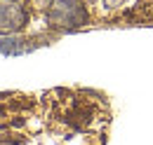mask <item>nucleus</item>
I'll use <instances>...</instances> for the list:
<instances>
[{"mask_svg": "<svg viewBox=\"0 0 153 145\" xmlns=\"http://www.w3.org/2000/svg\"><path fill=\"white\" fill-rule=\"evenodd\" d=\"M47 23L52 28H78L87 23V10L80 0H52L47 10Z\"/></svg>", "mask_w": 153, "mask_h": 145, "instance_id": "1", "label": "nucleus"}, {"mask_svg": "<svg viewBox=\"0 0 153 145\" xmlns=\"http://www.w3.org/2000/svg\"><path fill=\"white\" fill-rule=\"evenodd\" d=\"M28 23V12L21 0H0V35L19 33Z\"/></svg>", "mask_w": 153, "mask_h": 145, "instance_id": "2", "label": "nucleus"}]
</instances>
